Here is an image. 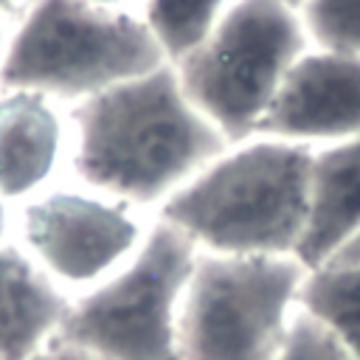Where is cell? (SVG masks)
Listing matches in <instances>:
<instances>
[{
    "label": "cell",
    "instance_id": "6da1fadb",
    "mask_svg": "<svg viewBox=\"0 0 360 360\" xmlns=\"http://www.w3.org/2000/svg\"><path fill=\"white\" fill-rule=\"evenodd\" d=\"M70 124L76 177L132 208H160L231 146L172 62L76 101Z\"/></svg>",
    "mask_w": 360,
    "mask_h": 360
},
{
    "label": "cell",
    "instance_id": "7a4b0ae2",
    "mask_svg": "<svg viewBox=\"0 0 360 360\" xmlns=\"http://www.w3.org/2000/svg\"><path fill=\"white\" fill-rule=\"evenodd\" d=\"M309 143L250 138L228 146L160 208L200 250L295 256L309 217Z\"/></svg>",
    "mask_w": 360,
    "mask_h": 360
},
{
    "label": "cell",
    "instance_id": "3957f363",
    "mask_svg": "<svg viewBox=\"0 0 360 360\" xmlns=\"http://www.w3.org/2000/svg\"><path fill=\"white\" fill-rule=\"evenodd\" d=\"M166 59L138 11L90 0H31L0 59V90L82 101Z\"/></svg>",
    "mask_w": 360,
    "mask_h": 360
},
{
    "label": "cell",
    "instance_id": "277c9868",
    "mask_svg": "<svg viewBox=\"0 0 360 360\" xmlns=\"http://www.w3.org/2000/svg\"><path fill=\"white\" fill-rule=\"evenodd\" d=\"M307 48L312 42L292 6L231 0L202 42L172 65L188 101L233 146L256 138L264 110Z\"/></svg>",
    "mask_w": 360,
    "mask_h": 360
},
{
    "label": "cell",
    "instance_id": "5b68a950",
    "mask_svg": "<svg viewBox=\"0 0 360 360\" xmlns=\"http://www.w3.org/2000/svg\"><path fill=\"white\" fill-rule=\"evenodd\" d=\"M197 253L183 231L155 219L118 270L70 301L56 338L101 360H180L177 315Z\"/></svg>",
    "mask_w": 360,
    "mask_h": 360
},
{
    "label": "cell",
    "instance_id": "8992f818",
    "mask_svg": "<svg viewBox=\"0 0 360 360\" xmlns=\"http://www.w3.org/2000/svg\"><path fill=\"white\" fill-rule=\"evenodd\" d=\"M307 273L295 256L200 250L180 298V360H276Z\"/></svg>",
    "mask_w": 360,
    "mask_h": 360
},
{
    "label": "cell",
    "instance_id": "52a82bcc",
    "mask_svg": "<svg viewBox=\"0 0 360 360\" xmlns=\"http://www.w3.org/2000/svg\"><path fill=\"white\" fill-rule=\"evenodd\" d=\"M20 228L28 253L56 281L79 287H93L118 270L146 233L132 205L73 188L28 200Z\"/></svg>",
    "mask_w": 360,
    "mask_h": 360
},
{
    "label": "cell",
    "instance_id": "ba28073f",
    "mask_svg": "<svg viewBox=\"0 0 360 360\" xmlns=\"http://www.w3.org/2000/svg\"><path fill=\"white\" fill-rule=\"evenodd\" d=\"M360 135V56L307 48L264 110L256 138L323 146Z\"/></svg>",
    "mask_w": 360,
    "mask_h": 360
},
{
    "label": "cell",
    "instance_id": "9c48e42d",
    "mask_svg": "<svg viewBox=\"0 0 360 360\" xmlns=\"http://www.w3.org/2000/svg\"><path fill=\"white\" fill-rule=\"evenodd\" d=\"M360 233V135L315 146L309 217L295 259L318 270Z\"/></svg>",
    "mask_w": 360,
    "mask_h": 360
},
{
    "label": "cell",
    "instance_id": "30bf717a",
    "mask_svg": "<svg viewBox=\"0 0 360 360\" xmlns=\"http://www.w3.org/2000/svg\"><path fill=\"white\" fill-rule=\"evenodd\" d=\"M70 301L31 253L0 242V360H31L45 349Z\"/></svg>",
    "mask_w": 360,
    "mask_h": 360
},
{
    "label": "cell",
    "instance_id": "8fae6325",
    "mask_svg": "<svg viewBox=\"0 0 360 360\" xmlns=\"http://www.w3.org/2000/svg\"><path fill=\"white\" fill-rule=\"evenodd\" d=\"M65 143L56 107L37 90L0 93V197H28L48 183Z\"/></svg>",
    "mask_w": 360,
    "mask_h": 360
},
{
    "label": "cell",
    "instance_id": "7c38bea8",
    "mask_svg": "<svg viewBox=\"0 0 360 360\" xmlns=\"http://www.w3.org/2000/svg\"><path fill=\"white\" fill-rule=\"evenodd\" d=\"M298 309L323 323L360 360V262L309 270L298 290Z\"/></svg>",
    "mask_w": 360,
    "mask_h": 360
},
{
    "label": "cell",
    "instance_id": "4fadbf2b",
    "mask_svg": "<svg viewBox=\"0 0 360 360\" xmlns=\"http://www.w3.org/2000/svg\"><path fill=\"white\" fill-rule=\"evenodd\" d=\"M228 6L231 0H143L141 17L146 20L166 59L174 62L202 42Z\"/></svg>",
    "mask_w": 360,
    "mask_h": 360
},
{
    "label": "cell",
    "instance_id": "5bb4252c",
    "mask_svg": "<svg viewBox=\"0 0 360 360\" xmlns=\"http://www.w3.org/2000/svg\"><path fill=\"white\" fill-rule=\"evenodd\" d=\"M298 14L315 48L360 56V0H304Z\"/></svg>",
    "mask_w": 360,
    "mask_h": 360
},
{
    "label": "cell",
    "instance_id": "9a60e30c",
    "mask_svg": "<svg viewBox=\"0 0 360 360\" xmlns=\"http://www.w3.org/2000/svg\"><path fill=\"white\" fill-rule=\"evenodd\" d=\"M276 360H352L340 340L304 309H295L290 332Z\"/></svg>",
    "mask_w": 360,
    "mask_h": 360
},
{
    "label": "cell",
    "instance_id": "2e32d148",
    "mask_svg": "<svg viewBox=\"0 0 360 360\" xmlns=\"http://www.w3.org/2000/svg\"><path fill=\"white\" fill-rule=\"evenodd\" d=\"M31 360H101V357L93 354V352H87V349H82V346H76V343H68L62 338H53Z\"/></svg>",
    "mask_w": 360,
    "mask_h": 360
},
{
    "label": "cell",
    "instance_id": "e0dca14e",
    "mask_svg": "<svg viewBox=\"0 0 360 360\" xmlns=\"http://www.w3.org/2000/svg\"><path fill=\"white\" fill-rule=\"evenodd\" d=\"M357 262H360V233H357L343 250H338L329 264H357Z\"/></svg>",
    "mask_w": 360,
    "mask_h": 360
},
{
    "label": "cell",
    "instance_id": "ac0fdd59",
    "mask_svg": "<svg viewBox=\"0 0 360 360\" xmlns=\"http://www.w3.org/2000/svg\"><path fill=\"white\" fill-rule=\"evenodd\" d=\"M3 233H6V202L0 197V242H3Z\"/></svg>",
    "mask_w": 360,
    "mask_h": 360
},
{
    "label": "cell",
    "instance_id": "d6986e66",
    "mask_svg": "<svg viewBox=\"0 0 360 360\" xmlns=\"http://www.w3.org/2000/svg\"><path fill=\"white\" fill-rule=\"evenodd\" d=\"M20 0H0V14H6V11H11L14 6H17Z\"/></svg>",
    "mask_w": 360,
    "mask_h": 360
},
{
    "label": "cell",
    "instance_id": "ffe728a7",
    "mask_svg": "<svg viewBox=\"0 0 360 360\" xmlns=\"http://www.w3.org/2000/svg\"><path fill=\"white\" fill-rule=\"evenodd\" d=\"M281 3H287V6H292V8H295V11H298V8H301V6H304V0H281Z\"/></svg>",
    "mask_w": 360,
    "mask_h": 360
},
{
    "label": "cell",
    "instance_id": "44dd1931",
    "mask_svg": "<svg viewBox=\"0 0 360 360\" xmlns=\"http://www.w3.org/2000/svg\"><path fill=\"white\" fill-rule=\"evenodd\" d=\"M3 51H6V42H3V28H0V59H3Z\"/></svg>",
    "mask_w": 360,
    "mask_h": 360
}]
</instances>
